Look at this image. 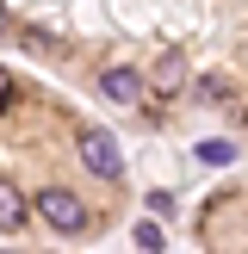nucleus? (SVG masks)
<instances>
[{
  "label": "nucleus",
  "instance_id": "nucleus-1",
  "mask_svg": "<svg viewBox=\"0 0 248 254\" xmlns=\"http://www.w3.org/2000/svg\"><path fill=\"white\" fill-rule=\"evenodd\" d=\"M37 217H44L56 236H87V223H93L87 205L68 192V186H44V192H37Z\"/></svg>",
  "mask_w": 248,
  "mask_h": 254
},
{
  "label": "nucleus",
  "instance_id": "nucleus-2",
  "mask_svg": "<svg viewBox=\"0 0 248 254\" xmlns=\"http://www.w3.org/2000/svg\"><path fill=\"white\" fill-rule=\"evenodd\" d=\"M74 161H81L87 174H99V180H118L124 174V155H118V143H112V130H81L74 136Z\"/></svg>",
  "mask_w": 248,
  "mask_h": 254
},
{
  "label": "nucleus",
  "instance_id": "nucleus-3",
  "mask_svg": "<svg viewBox=\"0 0 248 254\" xmlns=\"http://www.w3.org/2000/svg\"><path fill=\"white\" fill-rule=\"evenodd\" d=\"M99 93H106L112 106H143L149 81H143L136 68H106V74H99Z\"/></svg>",
  "mask_w": 248,
  "mask_h": 254
},
{
  "label": "nucleus",
  "instance_id": "nucleus-4",
  "mask_svg": "<svg viewBox=\"0 0 248 254\" xmlns=\"http://www.w3.org/2000/svg\"><path fill=\"white\" fill-rule=\"evenodd\" d=\"M180 87H186V62H180V56H161V62H155V74H149V93L174 99Z\"/></svg>",
  "mask_w": 248,
  "mask_h": 254
},
{
  "label": "nucleus",
  "instance_id": "nucleus-5",
  "mask_svg": "<svg viewBox=\"0 0 248 254\" xmlns=\"http://www.w3.org/2000/svg\"><path fill=\"white\" fill-rule=\"evenodd\" d=\"M25 223V192L12 180H0V230H19Z\"/></svg>",
  "mask_w": 248,
  "mask_h": 254
},
{
  "label": "nucleus",
  "instance_id": "nucleus-6",
  "mask_svg": "<svg viewBox=\"0 0 248 254\" xmlns=\"http://www.w3.org/2000/svg\"><path fill=\"white\" fill-rule=\"evenodd\" d=\"M136 248H143V254H161V248H168L161 223H136Z\"/></svg>",
  "mask_w": 248,
  "mask_h": 254
},
{
  "label": "nucleus",
  "instance_id": "nucleus-7",
  "mask_svg": "<svg viewBox=\"0 0 248 254\" xmlns=\"http://www.w3.org/2000/svg\"><path fill=\"white\" fill-rule=\"evenodd\" d=\"M12 106H19V81L0 68V112H12Z\"/></svg>",
  "mask_w": 248,
  "mask_h": 254
},
{
  "label": "nucleus",
  "instance_id": "nucleus-8",
  "mask_svg": "<svg viewBox=\"0 0 248 254\" xmlns=\"http://www.w3.org/2000/svg\"><path fill=\"white\" fill-rule=\"evenodd\" d=\"M6 25H12V19H6V6H0V37H6Z\"/></svg>",
  "mask_w": 248,
  "mask_h": 254
}]
</instances>
